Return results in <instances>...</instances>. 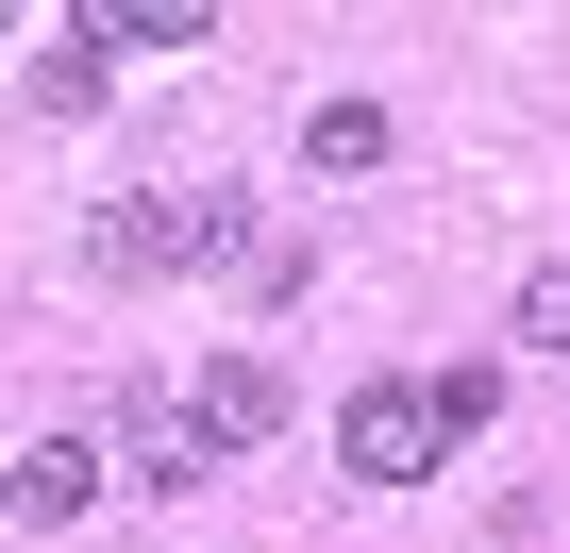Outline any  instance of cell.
Returning a JSON list of instances; mask_svg holds the SVG:
<instances>
[{
	"mask_svg": "<svg viewBox=\"0 0 570 553\" xmlns=\"http://www.w3.org/2000/svg\"><path fill=\"white\" fill-rule=\"evenodd\" d=\"M268 235H252V201L235 185H151V201H118L101 218V268L135 286V268H252Z\"/></svg>",
	"mask_w": 570,
	"mask_h": 553,
	"instance_id": "6da1fadb",
	"label": "cell"
},
{
	"mask_svg": "<svg viewBox=\"0 0 570 553\" xmlns=\"http://www.w3.org/2000/svg\"><path fill=\"white\" fill-rule=\"evenodd\" d=\"M336 470H353V486H420V470H453V436H436L420 386H353V403H336Z\"/></svg>",
	"mask_w": 570,
	"mask_h": 553,
	"instance_id": "7a4b0ae2",
	"label": "cell"
},
{
	"mask_svg": "<svg viewBox=\"0 0 570 553\" xmlns=\"http://www.w3.org/2000/svg\"><path fill=\"white\" fill-rule=\"evenodd\" d=\"M185 419H202V453H268V436H285V369H268V353H218V369L185 386Z\"/></svg>",
	"mask_w": 570,
	"mask_h": 553,
	"instance_id": "3957f363",
	"label": "cell"
},
{
	"mask_svg": "<svg viewBox=\"0 0 570 553\" xmlns=\"http://www.w3.org/2000/svg\"><path fill=\"white\" fill-rule=\"evenodd\" d=\"M85 503H101V453L85 436H35L18 470H0V520H85Z\"/></svg>",
	"mask_w": 570,
	"mask_h": 553,
	"instance_id": "277c9868",
	"label": "cell"
},
{
	"mask_svg": "<svg viewBox=\"0 0 570 553\" xmlns=\"http://www.w3.org/2000/svg\"><path fill=\"white\" fill-rule=\"evenodd\" d=\"M18 85H35V118H101V85H118V51H101V34H85V18H51V34H35V68H18Z\"/></svg>",
	"mask_w": 570,
	"mask_h": 553,
	"instance_id": "5b68a950",
	"label": "cell"
},
{
	"mask_svg": "<svg viewBox=\"0 0 570 553\" xmlns=\"http://www.w3.org/2000/svg\"><path fill=\"white\" fill-rule=\"evenodd\" d=\"M303 168H386V101H303Z\"/></svg>",
	"mask_w": 570,
	"mask_h": 553,
	"instance_id": "8992f818",
	"label": "cell"
},
{
	"mask_svg": "<svg viewBox=\"0 0 570 553\" xmlns=\"http://www.w3.org/2000/svg\"><path fill=\"white\" fill-rule=\"evenodd\" d=\"M85 34H101V51H202V0H101Z\"/></svg>",
	"mask_w": 570,
	"mask_h": 553,
	"instance_id": "52a82bcc",
	"label": "cell"
},
{
	"mask_svg": "<svg viewBox=\"0 0 570 553\" xmlns=\"http://www.w3.org/2000/svg\"><path fill=\"white\" fill-rule=\"evenodd\" d=\"M420 403H436V436H453V453H470V436H487V419H503V369H436V386H420Z\"/></svg>",
	"mask_w": 570,
	"mask_h": 553,
	"instance_id": "ba28073f",
	"label": "cell"
},
{
	"mask_svg": "<svg viewBox=\"0 0 570 553\" xmlns=\"http://www.w3.org/2000/svg\"><path fill=\"white\" fill-rule=\"evenodd\" d=\"M520 353H570V251L520 268Z\"/></svg>",
	"mask_w": 570,
	"mask_h": 553,
	"instance_id": "9c48e42d",
	"label": "cell"
},
{
	"mask_svg": "<svg viewBox=\"0 0 570 553\" xmlns=\"http://www.w3.org/2000/svg\"><path fill=\"white\" fill-rule=\"evenodd\" d=\"M235 286H252V303H268V319H285V303H303V286H320V251H303V235H268V251H252V268H235Z\"/></svg>",
	"mask_w": 570,
	"mask_h": 553,
	"instance_id": "30bf717a",
	"label": "cell"
}]
</instances>
